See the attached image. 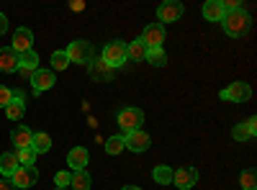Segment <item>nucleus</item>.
<instances>
[{
  "mask_svg": "<svg viewBox=\"0 0 257 190\" xmlns=\"http://www.w3.org/2000/svg\"><path fill=\"white\" fill-rule=\"evenodd\" d=\"M64 54L70 57V62H77V65H88V62L93 59V47H90V41L77 39V41H72V44L64 49Z\"/></svg>",
  "mask_w": 257,
  "mask_h": 190,
  "instance_id": "nucleus-2",
  "label": "nucleus"
},
{
  "mask_svg": "<svg viewBox=\"0 0 257 190\" xmlns=\"http://www.w3.org/2000/svg\"><path fill=\"white\" fill-rule=\"evenodd\" d=\"M16 157H18V164L21 167H34V162H36V152L31 149H16Z\"/></svg>",
  "mask_w": 257,
  "mask_h": 190,
  "instance_id": "nucleus-27",
  "label": "nucleus"
},
{
  "mask_svg": "<svg viewBox=\"0 0 257 190\" xmlns=\"http://www.w3.org/2000/svg\"><path fill=\"white\" fill-rule=\"evenodd\" d=\"M6 113H8L11 121L24 118V113H26V103H24V93H21V90H13V98H11V103L6 105Z\"/></svg>",
  "mask_w": 257,
  "mask_h": 190,
  "instance_id": "nucleus-13",
  "label": "nucleus"
},
{
  "mask_svg": "<svg viewBox=\"0 0 257 190\" xmlns=\"http://www.w3.org/2000/svg\"><path fill=\"white\" fill-rule=\"evenodd\" d=\"M54 182H57V187H67L70 185V172H57Z\"/></svg>",
  "mask_w": 257,
  "mask_h": 190,
  "instance_id": "nucleus-32",
  "label": "nucleus"
},
{
  "mask_svg": "<svg viewBox=\"0 0 257 190\" xmlns=\"http://www.w3.org/2000/svg\"><path fill=\"white\" fill-rule=\"evenodd\" d=\"M70 8H72V11H82V8H85V3H80V0H75V3H70Z\"/></svg>",
  "mask_w": 257,
  "mask_h": 190,
  "instance_id": "nucleus-35",
  "label": "nucleus"
},
{
  "mask_svg": "<svg viewBox=\"0 0 257 190\" xmlns=\"http://www.w3.org/2000/svg\"><path fill=\"white\" fill-rule=\"evenodd\" d=\"M142 123H144V113H142L139 108H123V111L118 113V126L123 129V134L142 129Z\"/></svg>",
  "mask_w": 257,
  "mask_h": 190,
  "instance_id": "nucleus-5",
  "label": "nucleus"
},
{
  "mask_svg": "<svg viewBox=\"0 0 257 190\" xmlns=\"http://www.w3.org/2000/svg\"><path fill=\"white\" fill-rule=\"evenodd\" d=\"M239 185H242V190H254V187H257V175H254V170H244V172L239 175Z\"/></svg>",
  "mask_w": 257,
  "mask_h": 190,
  "instance_id": "nucleus-28",
  "label": "nucleus"
},
{
  "mask_svg": "<svg viewBox=\"0 0 257 190\" xmlns=\"http://www.w3.org/2000/svg\"><path fill=\"white\" fill-rule=\"evenodd\" d=\"M70 65H72V62H70V57L64 54V52H54L52 54V67L54 70H67Z\"/></svg>",
  "mask_w": 257,
  "mask_h": 190,
  "instance_id": "nucleus-30",
  "label": "nucleus"
},
{
  "mask_svg": "<svg viewBox=\"0 0 257 190\" xmlns=\"http://www.w3.org/2000/svg\"><path fill=\"white\" fill-rule=\"evenodd\" d=\"M152 177H155L160 185H173V170H170L167 164H160V167H155Z\"/></svg>",
  "mask_w": 257,
  "mask_h": 190,
  "instance_id": "nucleus-26",
  "label": "nucleus"
},
{
  "mask_svg": "<svg viewBox=\"0 0 257 190\" xmlns=\"http://www.w3.org/2000/svg\"><path fill=\"white\" fill-rule=\"evenodd\" d=\"M88 70H90V77H95V80H111L113 77V67L105 65L103 57L100 59H90L88 62Z\"/></svg>",
  "mask_w": 257,
  "mask_h": 190,
  "instance_id": "nucleus-16",
  "label": "nucleus"
},
{
  "mask_svg": "<svg viewBox=\"0 0 257 190\" xmlns=\"http://www.w3.org/2000/svg\"><path fill=\"white\" fill-rule=\"evenodd\" d=\"M144 62H149L152 67H165V65H167V54H165L162 49H147Z\"/></svg>",
  "mask_w": 257,
  "mask_h": 190,
  "instance_id": "nucleus-25",
  "label": "nucleus"
},
{
  "mask_svg": "<svg viewBox=\"0 0 257 190\" xmlns=\"http://www.w3.org/2000/svg\"><path fill=\"white\" fill-rule=\"evenodd\" d=\"M173 182L180 190H190L198 182V170L196 167H180V170H173Z\"/></svg>",
  "mask_w": 257,
  "mask_h": 190,
  "instance_id": "nucleus-10",
  "label": "nucleus"
},
{
  "mask_svg": "<svg viewBox=\"0 0 257 190\" xmlns=\"http://www.w3.org/2000/svg\"><path fill=\"white\" fill-rule=\"evenodd\" d=\"M126 149V146H123V136H111L108 141H105V152H108V154H121Z\"/></svg>",
  "mask_w": 257,
  "mask_h": 190,
  "instance_id": "nucleus-29",
  "label": "nucleus"
},
{
  "mask_svg": "<svg viewBox=\"0 0 257 190\" xmlns=\"http://www.w3.org/2000/svg\"><path fill=\"white\" fill-rule=\"evenodd\" d=\"M18 70H24V72H34L39 70V54L34 49L24 52V54H18Z\"/></svg>",
  "mask_w": 257,
  "mask_h": 190,
  "instance_id": "nucleus-20",
  "label": "nucleus"
},
{
  "mask_svg": "<svg viewBox=\"0 0 257 190\" xmlns=\"http://www.w3.org/2000/svg\"><path fill=\"white\" fill-rule=\"evenodd\" d=\"M31 139H34V131L29 129V126H16V129L11 131V141L16 144V149H29Z\"/></svg>",
  "mask_w": 257,
  "mask_h": 190,
  "instance_id": "nucleus-14",
  "label": "nucleus"
},
{
  "mask_svg": "<svg viewBox=\"0 0 257 190\" xmlns=\"http://www.w3.org/2000/svg\"><path fill=\"white\" fill-rule=\"evenodd\" d=\"M121 190H142V187H134V185H123Z\"/></svg>",
  "mask_w": 257,
  "mask_h": 190,
  "instance_id": "nucleus-36",
  "label": "nucleus"
},
{
  "mask_svg": "<svg viewBox=\"0 0 257 190\" xmlns=\"http://www.w3.org/2000/svg\"><path fill=\"white\" fill-rule=\"evenodd\" d=\"M57 190H64V187H57Z\"/></svg>",
  "mask_w": 257,
  "mask_h": 190,
  "instance_id": "nucleus-37",
  "label": "nucleus"
},
{
  "mask_svg": "<svg viewBox=\"0 0 257 190\" xmlns=\"http://www.w3.org/2000/svg\"><path fill=\"white\" fill-rule=\"evenodd\" d=\"M162 41H165V29L160 24H149L142 34V44L147 49H162Z\"/></svg>",
  "mask_w": 257,
  "mask_h": 190,
  "instance_id": "nucleus-8",
  "label": "nucleus"
},
{
  "mask_svg": "<svg viewBox=\"0 0 257 190\" xmlns=\"http://www.w3.org/2000/svg\"><path fill=\"white\" fill-rule=\"evenodd\" d=\"M11 98H13V90H11V88H3V85H0V108H6V105L11 103Z\"/></svg>",
  "mask_w": 257,
  "mask_h": 190,
  "instance_id": "nucleus-31",
  "label": "nucleus"
},
{
  "mask_svg": "<svg viewBox=\"0 0 257 190\" xmlns=\"http://www.w3.org/2000/svg\"><path fill=\"white\" fill-rule=\"evenodd\" d=\"M18 70V54L11 47L0 49V72H16Z\"/></svg>",
  "mask_w": 257,
  "mask_h": 190,
  "instance_id": "nucleus-18",
  "label": "nucleus"
},
{
  "mask_svg": "<svg viewBox=\"0 0 257 190\" xmlns=\"http://www.w3.org/2000/svg\"><path fill=\"white\" fill-rule=\"evenodd\" d=\"M149 144H152V139H149V134L142 131V129L123 134V146H126V149H132V152H147Z\"/></svg>",
  "mask_w": 257,
  "mask_h": 190,
  "instance_id": "nucleus-7",
  "label": "nucleus"
},
{
  "mask_svg": "<svg viewBox=\"0 0 257 190\" xmlns=\"http://www.w3.org/2000/svg\"><path fill=\"white\" fill-rule=\"evenodd\" d=\"M147 57V47L142 44V39H137L134 44H128L126 47V59H132V62H139Z\"/></svg>",
  "mask_w": 257,
  "mask_h": 190,
  "instance_id": "nucleus-24",
  "label": "nucleus"
},
{
  "mask_svg": "<svg viewBox=\"0 0 257 190\" xmlns=\"http://www.w3.org/2000/svg\"><path fill=\"white\" fill-rule=\"evenodd\" d=\"M221 100H231V103H247L252 98V88L247 82H231L229 88H224L221 93Z\"/></svg>",
  "mask_w": 257,
  "mask_h": 190,
  "instance_id": "nucleus-4",
  "label": "nucleus"
},
{
  "mask_svg": "<svg viewBox=\"0 0 257 190\" xmlns=\"http://www.w3.org/2000/svg\"><path fill=\"white\" fill-rule=\"evenodd\" d=\"M29 80H31L34 95H39V93H44V90H49L54 85V72L52 70H34Z\"/></svg>",
  "mask_w": 257,
  "mask_h": 190,
  "instance_id": "nucleus-9",
  "label": "nucleus"
},
{
  "mask_svg": "<svg viewBox=\"0 0 257 190\" xmlns=\"http://www.w3.org/2000/svg\"><path fill=\"white\" fill-rule=\"evenodd\" d=\"M11 49H13L16 54H24V52L34 49V34H31V29H16Z\"/></svg>",
  "mask_w": 257,
  "mask_h": 190,
  "instance_id": "nucleus-12",
  "label": "nucleus"
},
{
  "mask_svg": "<svg viewBox=\"0 0 257 190\" xmlns=\"http://www.w3.org/2000/svg\"><path fill=\"white\" fill-rule=\"evenodd\" d=\"M221 26H224V31L229 34V36H244L247 31H249V16L244 13V11H231V13H224V18H221Z\"/></svg>",
  "mask_w": 257,
  "mask_h": 190,
  "instance_id": "nucleus-1",
  "label": "nucleus"
},
{
  "mask_svg": "<svg viewBox=\"0 0 257 190\" xmlns=\"http://www.w3.org/2000/svg\"><path fill=\"white\" fill-rule=\"evenodd\" d=\"M103 62L108 67H121L126 62V44L123 41H108V44L103 47Z\"/></svg>",
  "mask_w": 257,
  "mask_h": 190,
  "instance_id": "nucleus-3",
  "label": "nucleus"
},
{
  "mask_svg": "<svg viewBox=\"0 0 257 190\" xmlns=\"http://www.w3.org/2000/svg\"><path fill=\"white\" fill-rule=\"evenodd\" d=\"M257 134V118L252 116V118H247L244 123H239V126H234L231 129V136L237 139V141H247V139H252Z\"/></svg>",
  "mask_w": 257,
  "mask_h": 190,
  "instance_id": "nucleus-15",
  "label": "nucleus"
},
{
  "mask_svg": "<svg viewBox=\"0 0 257 190\" xmlns=\"http://www.w3.org/2000/svg\"><path fill=\"white\" fill-rule=\"evenodd\" d=\"M90 175L85 172V170H72L70 172V187L72 190H90Z\"/></svg>",
  "mask_w": 257,
  "mask_h": 190,
  "instance_id": "nucleus-21",
  "label": "nucleus"
},
{
  "mask_svg": "<svg viewBox=\"0 0 257 190\" xmlns=\"http://www.w3.org/2000/svg\"><path fill=\"white\" fill-rule=\"evenodd\" d=\"M6 31H8V18L0 13V34H6Z\"/></svg>",
  "mask_w": 257,
  "mask_h": 190,
  "instance_id": "nucleus-33",
  "label": "nucleus"
},
{
  "mask_svg": "<svg viewBox=\"0 0 257 190\" xmlns=\"http://www.w3.org/2000/svg\"><path fill=\"white\" fill-rule=\"evenodd\" d=\"M88 159H90V154H88L85 146H75V149H70V154H67V164L72 167V170H85Z\"/></svg>",
  "mask_w": 257,
  "mask_h": 190,
  "instance_id": "nucleus-17",
  "label": "nucleus"
},
{
  "mask_svg": "<svg viewBox=\"0 0 257 190\" xmlns=\"http://www.w3.org/2000/svg\"><path fill=\"white\" fill-rule=\"evenodd\" d=\"M185 13L183 3H178V0H165V3L157 8V18L162 21V24H175V21H180V16Z\"/></svg>",
  "mask_w": 257,
  "mask_h": 190,
  "instance_id": "nucleus-6",
  "label": "nucleus"
},
{
  "mask_svg": "<svg viewBox=\"0 0 257 190\" xmlns=\"http://www.w3.org/2000/svg\"><path fill=\"white\" fill-rule=\"evenodd\" d=\"M31 149H34L36 154H47V152L52 149V139H49V134H44V131L34 134V139H31Z\"/></svg>",
  "mask_w": 257,
  "mask_h": 190,
  "instance_id": "nucleus-23",
  "label": "nucleus"
},
{
  "mask_svg": "<svg viewBox=\"0 0 257 190\" xmlns=\"http://www.w3.org/2000/svg\"><path fill=\"white\" fill-rule=\"evenodd\" d=\"M36 180H39L36 167H18V170L11 175V182L16 187H31V185H36Z\"/></svg>",
  "mask_w": 257,
  "mask_h": 190,
  "instance_id": "nucleus-11",
  "label": "nucleus"
},
{
  "mask_svg": "<svg viewBox=\"0 0 257 190\" xmlns=\"http://www.w3.org/2000/svg\"><path fill=\"white\" fill-rule=\"evenodd\" d=\"M0 190H16V185L11 180H0Z\"/></svg>",
  "mask_w": 257,
  "mask_h": 190,
  "instance_id": "nucleus-34",
  "label": "nucleus"
},
{
  "mask_svg": "<svg viewBox=\"0 0 257 190\" xmlns=\"http://www.w3.org/2000/svg\"><path fill=\"white\" fill-rule=\"evenodd\" d=\"M18 157H16V152H6V154H0V172H3L6 177H11L16 170H18Z\"/></svg>",
  "mask_w": 257,
  "mask_h": 190,
  "instance_id": "nucleus-22",
  "label": "nucleus"
},
{
  "mask_svg": "<svg viewBox=\"0 0 257 190\" xmlns=\"http://www.w3.org/2000/svg\"><path fill=\"white\" fill-rule=\"evenodd\" d=\"M203 18L211 21V24H221V18H224L221 0H208V3H203Z\"/></svg>",
  "mask_w": 257,
  "mask_h": 190,
  "instance_id": "nucleus-19",
  "label": "nucleus"
}]
</instances>
